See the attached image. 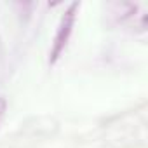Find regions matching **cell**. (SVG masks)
I'll use <instances>...</instances> for the list:
<instances>
[{
  "label": "cell",
  "instance_id": "obj_1",
  "mask_svg": "<svg viewBox=\"0 0 148 148\" xmlns=\"http://www.w3.org/2000/svg\"><path fill=\"white\" fill-rule=\"evenodd\" d=\"M77 11H79V4H71L61 21H59V26H58V33L54 37V45H52V51H51V63H56L59 59V56L63 54L68 40H70V35H71V30H73V25H75V18H77Z\"/></svg>",
  "mask_w": 148,
  "mask_h": 148
},
{
  "label": "cell",
  "instance_id": "obj_2",
  "mask_svg": "<svg viewBox=\"0 0 148 148\" xmlns=\"http://www.w3.org/2000/svg\"><path fill=\"white\" fill-rule=\"evenodd\" d=\"M4 112H5V101H4V99H0V117L4 115Z\"/></svg>",
  "mask_w": 148,
  "mask_h": 148
}]
</instances>
